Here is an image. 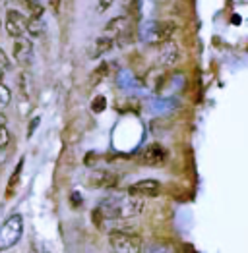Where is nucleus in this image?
I'll use <instances>...</instances> for the list:
<instances>
[{"label": "nucleus", "mask_w": 248, "mask_h": 253, "mask_svg": "<svg viewBox=\"0 0 248 253\" xmlns=\"http://www.w3.org/2000/svg\"><path fill=\"white\" fill-rule=\"evenodd\" d=\"M145 209L144 197L138 195H130L126 191V195L121 193H113L107 195L105 199H101L97 203V211L99 214H103V218L107 220H128V218H136L140 216Z\"/></svg>", "instance_id": "1"}, {"label": "nucleus", "mask_w": 248, "mask_h": 253, "mask_svg": "<svg viewBox=\"0 0 248 253\" xmlns=\"http://www.w3.org/2000/svg\"><path fill=\"white\" fill-rule=\"evenodd\" d=\"M21 234H23V216L21 214L8 216L0 226V252L14 248L21 240Z\"/></svg>", "instance_id": "2"}, {"label": "nucleus", "mask_w": 248, "mask_h": 253, "mask_svg": "<svg viewBox=\"0 0 248 253\" xmlns=\"http://www.w3.org/2000/svg\"><path fill=\"white\" fill-rule=\"evenodd\" d=\"M109 244L115 252L121 253H140L144 250L140 236L126 232V230H113L109 234Z\"/></svg>", "instance_id": "3"}, {"label": "nucleus", "mask_w": 248, "mask_h": 253, "mask_svg": "<svg viewBox=\"0 0 248 253\" xmlns=\"http://www.w3.org/2000/svg\"><path fill=\"white\" fill-rule=\"evenodd\" d=\"M121 184V176L111 170H97L89 176V186L97 190H115Z\"/></svg>", "instance_id": "4"}, {"label": "nucleus", "mask_w": 248, "mask_h": 253, "mask_svg": "<svg viewBox=\"0 0 248 253\" xmlns=\"http://www.w3.org/2000/svg\"><path fill=\"white\" fill-rule=\"evenodd\" d=\"M167 161V149L159 143H151L140 153V163L145 167H161Z\"/></svg>", "instance_id": "5"}, {"label": "nucleus", "mask_w": 248, "mask_h": 253, "mask_svg": "<svg viewBox=\"0 0 248 253\" xmlns=\"http://www.w3.org/2000/svg\"><path fill=\"white\" fill-rule=\"evenodd\" d=\"M181 58H183V50H181V46L177 42L165 41L159 44V48H157V62L161 64V66H175Z\"/></svg>", "instance_id": "6"}, {"label": "nucleus", "mask_w": 248, "mask_h": 253, "mask_svg": "<svg viewBox=\"0 0 248 253\" xmlns=\"http://www.w3.org/2000/svg\"><path fill=\"white\" fill-rule=\"evenodd\" d=\"M25 25H27V18L18 12V10H8L6 12V21H4V27L8 31L10 37L18 39L25 33Z\"/></svg>", "instance_id": "7"}, {"label": "nucleus", "mask_w": 248, "mask_h": 253, "mask_svg": "<svg viewBox=\"0 0 248 253\" xmlns=\"http://www.w3.org/2000/svg\"><path fill=\"white\" fill-rule=\"evenodd\" d=\"M177 23L175 21H159V23H155L153 25V29H151V42H155V44H161V42L165 41H171L173 37H175V33H177Z\"/></svg>", "instance_id": "8"}, {"label": "nucleus", "mask_w": 248, "mask_h": 253, "mask_svg": "<svg viewBox=\"0 0 248 253\" xmlns=\"http://www.w3.org/2000/svg\"><path fill=\"white\" fill-rule=\"evenodd\" d=\"M159 190H161V186L157 180H140V182L132 184L126 191L130 195H138V197H155Z\"/></svg>", "instance_id": "9"}, {"label": "nucleus", "mask_w": 248, "mask_h": 253, "mask_svg": "<svg viewBox=\"0 0 248 253\" xmlns=\"http://www.w3.org/2000/svg\"><path fill=\"white\" fill-rule=\"evenodd\" d=\"M14 58H16V62L21 64V66H25V64L31 62V58H33V44L29 39H25L23 35L16 39L14 42Z\"/></svg>", "instance_id": "10"}, {"label": "nucleus", "mask_w": 248, "mask_h": 253, "mask_svg": "<svg viewBox=\"0 0 248 253\" xmlns=\"http://www.w3.org/2000/svg\"><path fill=\"white\" fill-rule=\"evenodd\" d=\"M128 29H130V20L126 16H117V18H113V20H109L105 23L103 35L117 39L119 35H123L124 31H128Z\"/></svg>", "instance_id": "11"}, {"label": "nucleus", "mask_w": 248, "mask_h": 253, "mask_svg": "<svg viewBox=\"0 0 248 253\" xmlns=\"http://www.w3.org/2000/svg\"><path fill=\"white\" fill-rule=\"evenodd\" d=\"M117 44H115V39L109 37V35H101L97 37L95 42L91 44V50H89V58H99L101 54H107L109 50H113Z\"/></svg>", "instance_id": "12"}, {"label": "nucleus", "mask_w": 248, "mask_h": 253, "mask_svg": "<svg viewBox=\"0 0 248 253\" xmlns=\"http://www.w3.org/2000/svg\"><path fill=\"white\" fill-rule=\"evenodd\" d=\"M25 31L31 35V37H39L45 33V21L39 16H29L27 18V25H25Z\"/></svg>", "instance_id": "13"}, {"label": "nucleus", "mask_w": 248, "mask_h": 253, "mask_svg": "<svg viewBox=\"0 0 248 253\" xmlns=\"http://www.w3.org/2000/svg\"><path fill=\"white\" fill-rule=\"evenodd\" d=\"M107 72H109V66L107 64H99L95 70H93V74H91V78H89V87H95V85H99V82H103L105 76H107Z\"/></svg>", "instance_id": "14"}, {"label": "nucleus", "mask_w": 248, "mask_h": 253, "mask_svg": "<svg viewBox=\"0 0 248 253\" xmlns=\"http://www.w3.org/2000/svg\"><path fill=\"white\" fill-rule=\"evenodd\" d=\"M20 2L25 6V10H27L31 16H39V18H43L45 8L41 6V2H39V0H20Z\"/></svg>", "instance_id": "15"}, {"label": "nucleus", "mask_w": 248, "mask_h": 253, "mask_svg": "<svg viewBox=\"0 0 248 253\" xmlns=\"http://www.w3.org/2000/svg\"><path fill=\"white\" fill-rule=\"evenodd\" d=\"M10 103H12V91H10L8 85H4L0 82V108L8 106Z\"/></svg>", "instance_id": "16"}, {"label": "nucleus", "mask_w": 248, "mask_h": 253, "mask_svg": "<svg viewBox=\"0 0 248 253\" xmlns=\"http://www.w3.org/2000/svg\"><path fill=\"white\" fill-rule=\"evenodd\" d=\"M10 141V131L4 124H0V149H4Z\"/></svg>", "instance_id": "17"}, {"label": "nucleus", "mask_w": 248, "mask_h": 253, "mask_svg": "<svg viewBox=\"0 0 248 253\" xmlns=\"http://www.w3.org/2000/svg\"><path fill=\"white\" fill-rule=\"evenodd\" d=\"M0 68H2L4 72H10V70H12V60L8 58V54H6L2 48H0Z\"/></svg>", "instance_id": "18"}, {"label": "nucleus", "mask_w": 248, "mask_h": 253, "mask_svg": "<svg viewBox=\"0 0 248 253\" xmlns=\"http://www.w3.org/2000/svg\"><path fill=\"white\" fill-rule=\"evenodd\" d=\"M111 4H113V0H97V10L99 12H107L111 8Z\"/></svg>", "instance_id": "19"}, {"label": "nucleus", "mask_w": 248, "mask_h": 253, "mask_svg": "<svg viewBox=\"0 0 248 253\" xmlns=\"http://www.w3.org/2000/svg\"><path fill=\"white\" fill-rule=\"evenodd\" d=\"M93 110H95V112H99V110H105V97H95Z\"/></svg>", "instance_id": "20"}, {"label": "nucleus", "mask_w": 248, "mask_h": 253, "mask_svg": "<svg viewBox=\"0 0 248 253\" xmlns=\"http://www.w3.org/2000/svg\"><path fill=\"white\" fill-rule=\"evenodd\" d=\"M37 124H39V120H33V124H31V126H29V135H31V133H33V129H35V126H37Z\"/></svg>", "instance_id": "21"}, {"label": "nucleus", "mask_w": 248, "mask_h": 253, "mask_svg": "<svg viewBox=\"0 0 248 253\" xmlns=\"http://www.w3.org/2000/svg\"><path fill=\"white\" fill-rule=\"evenodd\" d=\"M0 124H6V116L2 114V110H0Z\"/></svg>", "instance_id": "22"}, {"label": "nucleus", "mask_w": 248, "mask_h": 253, "mask_svg": "<svg viewBox=\"0 0 248 253\" xmlns=\"http://www.w3.org/2000/svg\"><path fill=\"white\" fill-rule=\"evenodd\" d=\"M2 80H4V70L0 68V82H2Z\"/></svg>", "instance_id": "23"}, {"label": "nucleus", "mask_w": 248, "mask_h": 253, "mask_svg": "<svg viewBox=\"0 0 248 253\" xmlns=\"http://www.w3.org/2000/svg\"><path fill=\"white\" fill-rule=\"evenodd\" d=\"M0 25H2V23H0Z\"/></svg>", "instance_id": "24"}]
</instances>
